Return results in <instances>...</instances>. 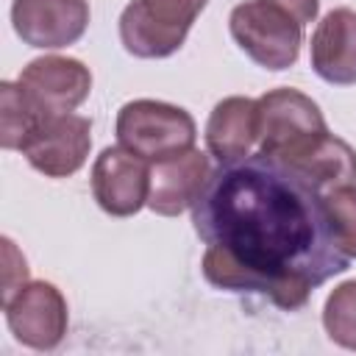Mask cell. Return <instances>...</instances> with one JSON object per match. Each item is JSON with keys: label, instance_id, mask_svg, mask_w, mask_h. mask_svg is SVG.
Returning <instances> with one entry per match:
<instances>
[{"label": "cell", "instance_id": "obj_1", "mask_svg": "<svg viewBox=\"0 0 356 356\" xmlns=\"http://www.w3.org/2000/svg\"><path fill=\"white\" fill-rule=\"evenodd\" d=\"M195 234L209 245L211 286L259 295L295 312L348 270L323 195L284 161L250 153L220 164L192 203Z\"/></svg>", "mask_w": 356, "mask_h": 356}, {"label": "cell", "instance_id": "obj_2", "mask_svg": "<svg viewBox=\"0 0 356 356\" xmlns=\"http://www.w3.org/2000/svg\"><path fill=\"white\" fill-rule=\"evenodd\" d=\"M228 28L242 53L264 70L281 72L300 56L303 25L270 0H245L234 6Z\"/></svg>", "mask_w": 356, "mask_h": 356}, {"label": "cell", "instance_id": "obj_3", "mask_svg": "<svg viewBox=\"0 0 356 356\" xmlns=\"http://www.w3.org/2000/svg\"><path fill=\"white\" fill-rule=\"evenodd\" d=\"M259 153L273 156L278 161H292L306 147H312L323 134H328L325 117L320 106L292 89H270L259 100Z\"/></svg>", "mask_w": 356, "mask_h": 356}, {"label": "cell", "instance_id": "obj_4", "mask_svg": "<svg viewBox=\"0 0 356 356\" xmlns=\"http://www.w3.org/2000/svg\"><path fill=\"white\" fill-rule=\"evenodd\" d=\"M197 125L181 106L161 100H131L117 114V142L131 153L153 161L195 147Z\"/></svg>", "mask_w": 356, "mask_h": 356}, {"label": "cell", "instance_id": "obj_5", "mask_svg": "<svg viewBox=\"0 0 356 356\" xmlns=\"http://www.w3.org/2000/svg\"><path fill=\"white\" fill-rule=\"evenodd\" d=\"M209 0H131L120 14V42L136 58L172 56Z\"/></svg>", "mask_w": 356, "mask_h": 356}, {"label": "cell", "instance_id": "obj_6", "mask_svg": "<svg viewBox=\"0 0 356 356\" xmlns=\"http://www.w3.org/2000/svg\"><path fill=\"white\" fill-rule=\"evenodd\" d=\"M89 147H92V120L70 111V114L42 117V122L25 139L19 153L42 175L70 178L86 164Z\"/></svg>", "mask_w": 356, "mask_h": 356}, {"label": "cell", "instance_id": "obj_7", "mask_svg": "<svg viewBox=\"0 0 356 356\" xmlns=\"http://www.w3.org/2000/svg\"><path fill=\"white\" fill-rule=\"evenodd\" d=\"M6 323L17 342L33 350H53L67 334V300L50 281L22 284L11 300L3 303Z\"/></svg>", "mask_w": 356, "mask_h": 356}, {"label": "cell", "instance_id": "obj_8", "mask_svg": "<svg viewBox=\"0 0 356 356\" xmlns=\"http://www.w3.org/2000/svg\"><path fill=\"white\" fill-rule=\"evenodd\" d=\"M19 86L42 117L75 111L92 92V72L70 56L33 58L19 72Z\"/></svg>", "mask_w": 356, "mask_h": 356}, {"label": "cell", "instance_id": "obj_9", "mask_svg": "<svg viewBox=\"0 0 356 356\" xmlns=\"http://www.w3.org/2000/svg\"><path fill=\"white\" fill-rule=\"evenodd\" d=\"M92 195L111 217H131L147 206L150 161L128 147H106L92 164Z\"/></svg>", "mask_w": 356, "mask_h": 356}, {"label": "cell", "instance_id": "obj_10", "mask_svg": "<svg viewBox=\"0 0 356 356\" xmlns=\"http://www.w3.org/2000/svg\"><path fill=\"white\" fill-rule=\"evenodd\" d=\"M11 25L17 36L42 50L75 44L89 25L86 0H14Z\"/></svg>", "mask_w": 356, "mask_h": 356}, {"label": "cell", "instance_id": "obj_11", "mask_svg": "<svg viewBox=\"0 0 356 356\" xmlns=\"http://www.w3.org/2000/svg\"><path fill=\"white\" fill-rule=\"evenodd\" d=\"M211 175L209 156L197 147H189L178 156L150 164V195L147 209L161 217H178L192 209L206 178Z\"/></svg>", "mask_w": 356, "mask_h": 356}, {"label": "cell", "instance_id": "obj_12", "mask_svg": "<svg viewBox=\"0 0 356 356\" xmlns=\"http://www.w3.org/2000/svg\"><path fill=\"white\" fill-rule=\"evenodd\" d=\"M312 70L334 86L356 83V11H328L312 33Z\"/></svg>", "mask_w": 356, "mask_h": 356}, {"label": "cell", "instance_id": "obj_13", "mask_svg": "<svg viewBox=\"0 0 356 356\" xmlns=\"http://www.w3.org/2000/svg\"><path fill=\"white\" fill-rule=\"evenodd\" d=\"M259 145V106L253 97H225L214 106L206 122V147L220 164L250 156Z\"/></svg>", "mask_w": 356, "mask_h": 356}, {"label": "cell", "instance_id": "obj_14", "mask_svg": "<svg viewBox=\"0 0 356 356\" xmlns=\"http://www.w3.org/2000/svg\"><path fill=\"white\" fill-rule=\"evenodd\" d=\"M286 167H292L320 195L348 186V184H356V150L345 139L334 136L331 131L323 134L300 156L286 161Z\"/></svg>", "mask_w": 356, "mask_h": 356}, {"label": "cell", "instance_id": "obj_15", "mask_svg": "<svg viewBox=\"0 0 356 356\" xmlns=\"http://www.w3.org/2000/svg\"><path fill=\"white\" fill-rule=\"evenodd\" d=\"M42 122V114L28 100L19 83H0V145L6 150H22L25 139Z\"/></svg>", "mask_w": 356, "mask_h": 356}, {"label": "cell", "instance_id": "obj_16", "mask_svg": "<svg viewBox=\"0 0 356 356\" xmlns=\"http://www.w3.org/2000/svg\"><path fill=\"white\" fill-rule=\"evenodd\" d=\"M323 328L339 348L356 350V278L339 284L323 306Z\"/></svg>", "mask_w": 356, "mask_h": 356}, {"label": "cell", "instance_id": "obj_17", "mask_svg": "<svg viewBox=\"0 0 356 356\" xmlns=\"http://www.w3.org/2000/svg\"><path fill=\"white\" fill-rule=\"evenodd\" d=\"M323 203L328 209L339 250L348 259H356V184H348V186L325 192Z\"/></svg>", "mask_w": 356, "mask_h": 356}, {"label": "cell", "instance_id": "obj_18", "mask_svg": "<svg viewBox=\"0 0 356 356\" xmlns=\"http://www.w3.org/2000/svg\"><path fill=\"white\" fill-rule=\"evenodd\" d=\"M3 264H6L3 267V303H6L14 298V292L22 284H28V261L8 236H3Z\"/></svg>", "mask_w": 356, "mask_h": 356}, {"label": "cell", "instance_id": "obj_19", "mask_svg": "<svg viewBox=\"0 0 356 356\" xmlns=\"http://www.w3.org/2000/svg\"><path fill=\"white\" fill-rule=\"evenodd\" d=\"M275 6H281L284 11H289L300 25L306 22H314L317 17V8H320V0H270Z\"/></svg>", "mask_w": 356, "mask_h": 356}]
</instances>
